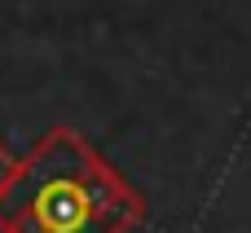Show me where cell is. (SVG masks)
Masks as SVG:
<instances>
[{
	"label": "cell",
	"mask_w": 251,
	"mask_h": 233,
	"mask_svg": "<svg viewBox=\"0 0 251 233\" xmlns=\"http://www.w3.org/2000/svg\"><path fill=\"white\" fill-rule=\"evenodd\" d=\"M141 198L75 132L53 128L0 189V233H132Z\"/></svg>",
	"instance_id": "1"
},
{
	"label": "cell",
	"mask_w": 251,
	"mask_h": 233,
	"mask_svg": "<svg viewBox=\"0 0 251 233\" xmlns=\"http://www.w3.org/2000/svg\"><path fill=\"white\" fill-rule=\"evenodd\" d=\"M13 172H18V159H13V154H9V150L0 145V189H4V185L13 181Z\"/></svg>",
	"instance_id": "2"
}]
</instances>
